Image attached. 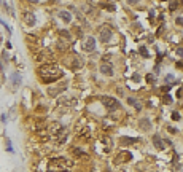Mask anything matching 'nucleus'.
I'll use <instances>...</instances> for the list:
<instances>
[{
    "label": "nucleus",
    "instance_id": "nucleus-17",
    "mask_svg": "<svg viewBox=\"0 0 183 172\" xmlns=\"http://www.w3.org/2000/svg\"><path fill=\"white\" fill-rule=\"evenodd\" d=\"M101 5H102L104 8H107L108 11H115V5H113V3H107V2H105V0H104V2H102Z\"/></svg>",
    "mask_w": 183,
    "mask_h": 172
},
{
    "label": "nucleus",
    "instance_id": "nucleus-7",
    "mask_svg": "<svg viewBox=\"0 0 183 172\" xmlns=\"http://www.w3.org/2000/svg\"><path fill=\"white\" fill-rule=\"evenodd\" d=\"M24 23L29 26V27H32V26H35V23H37V18H35V14L34 13H30V11H26L24 13Z\"/></svg>",
    "mask_w": 183,
    "mask_h": 172
},
{
    "label": "nucleus",
    "instance_id": "nucleus-5",
    "mask_svg": "<svg viewBox=\"0 0 183 172\" xmlns=\"http://www.w3.org/2000/svg\"><path fill=\"white\" fill-rule=\"evenodd\" d=\"M67 137H69V132H67V129L64 127V129L60 131L57 136H54V140H56V143H57V145H62V143H65V142H67Z\"/></svg>",
    "mask_w": 183,
    "mask_h": 172
},
{
    "label": "nucleus",
    "instance_id": "nucleus-21",
    "mask_svg": "<svg viewBox=\"0 0 183 172\" xmlns=\"http://www.w3.org/2000/svg\"><path fill=\"white\" fill-rule=\"evenodd\" d=\"M140 54H142L143 58H148V51H147V48H145V46H142V48H140Z\"/></svg>",
    "mask_w": 183,
    "mask_h": 172
},
{
    "label": "nucleus",
    "instance_id": "nucleus-24",
    "mask_svg": "<svg viewBox=\"0 0 183 172\" xmlns=\"http://www.w3.org/2000/svg\"><path fill=\"white\" fill-rule=\"evenodd\" d=\"M177 56H180V58H183V48H178V49H177Z\"/></svg>",
    "mask_w": 183,
    "mask_h": 172
},
{
    "label": "nucleus",
    "instance_id": "nucleus-26",
    "mask_svg": "<svg viewBox=\"0 0 183 172\" xmlns=\"http://www.w3.org/2000/svg\"><path fill=\"white\" fill-rule=\"evenodd\" d=\"M172 120H180V115L178 113H172Z\"/></svg>",
    "mask_w": 183,
    "mask_h": 172
},
{
    "label": "nucleus",
    "instance_id": "nucleus-2",
    "mask_svg": "<svg viewBox=\"0 0 183 172\" xmlns=\"http://www.w3.org/2000/svg\"><path fill=\"white\" fill-rule=\"evenodd\" d=\"M73 163L65 158H53L48 163V172H70Z\"/></svg>",
    "mask_w": 183,
    "mask_h": 172
},
{
    "label": "nucleus",
    "instance_id": "nucleus-20",
    "mask_svg": "<svg viewBox=\"0 0 183 172\" xmlns=\"http://www.w3.org/2000/svg\"><path fill=\"white\" fill-rule=\"evenodd\" d=\"M164 80H166V83H174L175 81V77L174 75H166Z\"/></svg>",
    "mask_w": 183,
    "mask_h": 172
},
{
    "label": "nucleus",
    "instance_id": "nucleus-6",
    "mask_svg": "<svg viewBox=\"0 0 183 172\" xmlns=\"http://www.w3.org/2000/svg\"><path fill=\"white\" fill-rule=\"evenodd\" d=\"M132 159V155L129 152H121L118 156L115 158V164H121V163H124V161H131Z\"/></svg>",
    "mask_w": 183,
    "mask_h": 172
},
{
    "label": "nucleus",
    "instance_id": "nucleus-15",
    "mask_svg": "<svg viewBox=\"0 0 183 172\" xmlns=\"http://www.w3.org/2000/svg\"><path fill=\"white\" fill-rule=\"evenodd\" d=\"M59 16H60V19H62L64 23H70V21H72V16H70L69 11H60Z\"/></svg>",
    "mask_w": 183,
    "mask_h": 172
},
{
    "label": "nucleus",
    "instance_id": "nucleus-25",
    "mask_svg": "<svg viewBox=\"0 0 183 172\" xmlns=\"http://www.w3.org/2000/svg\"><path fill=\"white\" fill-rule=\"evenodd\" d=\"M177 5H178L177 2H172V3H170V10H177Z\"/></svg>",
    "mask_w": 183,
    "mask_h": 172
},
{
    "label": "nucleus",
    "instance_id": "nucleus-23",
    "mask_svg": "<svg viewBox=\"0 0 183 172\" xmlns=\"http://www.w3.org/2000/svg\"><path fill=\"white\" fill-rule=\"evenodd\" d=\"M147 80H148L150 83H154V81H156V78H154V77H153V75H150V73L147 75Z\"/></svg>",
    "mask_w": 183,
    "mask_h": 172
},
{
    "label": "nucleus",
    "instance_id": "nucleus-8",
    "mask_svg": "<svg viewBox=\"0 0 183 172\" xmlns=\"http://www.w3.org/2000/svg\"><path fill=\"white\" fill-rule=\"evenodd\" d=\"M70 153L73 155L75 158H86V159H88V153L83 152V150L78 148V147H72V148H70Z\"/></svg>",
    "mask_w": 183,
    "mask_h": 172
},
{
    "label": "nucleus",
    "instance_id": "nucleus-14",
    "mask_svg": "<svg viewBox=\"0 0 183 172\" xmlns=\"http://www.w3.org/2000/svg\"><path fill=\"white\" fill-rule=\"evenodd\" d=\"M127 102H129V104H131L134 108H137V110H142V104L138 102V101H135L134 97H129V99H127Z\"/></svg>",
    "mask_w": 183,
    "mask_h": 172
},
{
    "label": "nucleus",
    "instance_id": "nucleus-13",
    "mask_svg": "<svg viewBox=\"0 0 183 172\" xmlns=\"http://www.w3.org/2000/svg\"><path fill=\"white\" fill-rule=\"evenodd\" d=\"M153 143H154V147H156L158 150H164V143H163V140H161L159 136H154L153 137Z\"/></svg>",
    "mask_w": 183,
    "mask_h": 172
},
{
    "label": "nucleus",
    "instance_id": "nucleus-19",
    "mask_svg": "<svg viewBox=\"0 0 183 172\" xmlns=\"http://www.w3.org/2000/svg\"><path fill=\"white\" fill-rule=\"evenodd\" d=\"M148 123H150V121H148V120H142V121H140V124H142L140 127H142V129H143V131H147V129H148V127H150V124H148Z\"/></svg>",
    "mask_w": 183,
    "mask_h": 172
},
{
    "label": "nucleus",
    "instance_id": "nucleus-18",
    "mask_svg": "<svg viewBox=\"0 0 183 172\" xmlns=\"http://www.w3.org/2000/svg\"><path fill=\"white\" fill-rule=\"evenodd\" d=\"M83 65V62H81V59H78V58H75V62L72 64V67L73 69H78V67H81Z\"/></svg>",
    "mask_w": 183,
    "mask_h": 172
},
{
    "label": "nucleus",
    "instance_id": "nucleus-4",
    "mask_svg": "<svg viewBox=\"0 0 183 172\" xmlns=\"http://www.w3.org/2000/svg\"><path fill=\"white\" fill-rule=\"evenodd\" d=\"M99 40L104 42V43H108L110 40H112V29L107 26H104L99 29Z\"/></svg>",
    "mask_w": 183,
    "mask_h": 172
},
{
    "label": "nucleus",
    "instance_id": "nucleus-3",
    "mask_svg": "<svg viewBox=\"0 0 183 172\" xmlns=\"http://www.w3.org/2000/svg\"><path fill=\"white\" fill-rule=\"evenodd\" d=\"M102 104L107 107L110 112H115V110H118L121 105H119V102L116 101V99H113V97H108V96H104L102 97Z\"/></svg>",
    "mask_w": 183,
    "mask_h": 172
},
{
    "label": "nucleus",
    "instance_id": "nucleus-30",
    "mask_svg": "<svg viewBox=\"0 0 183 172\" xmlns=\"http://www.w3.org/2000/svg\"><path fill=\"white\" fill-rule=\"evenodd\" d=\"M127 2H129L131 5H134V3H137V2H138V0H127Z\"/></svg>",
    "mask_w": 183,
    "mask_h": 172
},
{
    "label": "nucleus",
    "instance_id": "nucleus-10",
    "mask_svg": "<svg viewBox=\"0 0 183 172\" xmlns=\"http://www.w3.org/2000/svg\"><path fill=\"white\" fill-rule=\"evenodd\" d=\"M101 72L104 75L110 77V75H113V67H112V65H108V64H102L101 65Z\"/></svg>",
    "mask_w": 183,
    "mask_h": 172
},
{
    "label": "nucleus",
    "instance_id": "nucleus-1",
    "mask_svg": "<svg viewBox=\"0 0 183 172\" xmlns=\"http://www.w3.org/2000/svg\"><path fill=\"white\" fill-rule=\"evenodd\" d=\"M38 75L40 78L43 80V83H53L59 80L62 77V70H60L56 64H46V65H42L38 69Z\"/></svg>",
    "mask_w": 183,
    "mask_h": 172
},
{
    "label": "nucleus",
    "instance_id": "nucleus-16",
    "mask_svg": "<svg viewBox=\"0 0 183 172\" xmlns=\"http://www.w3.org/2000/svg\"><path fill=\"white\" fill-rule=\"evenodd\" d=\"M75 99H72V97H64V99H60L59 104H62V105H75Z\"/></svg>",
    "mask_w": 183,
    "mask_h": 172
},
{
    "label": "nucleus",
    "instance_id": "nucleus-12",
    "mask_svg": "<svg viewBox=\"0 0 183 172\" xmlns=\"http://www.w3.org/2000/svg\"><path fill=\"white\" fill-rule=\"evenodd\" d=\"M121 145H132V143H135L137 142V139L135 137H121Z\"/></svg>",
    "mask_w": 183,
    "mask_h": 172
},
{
    "label": "nucleus",
    "instance_id": "nucleus-29",
    "mask_svg": "<svg viewBox=\"0 0 183 172\" xmlns=\"http://www.w3.org/2000/svg\"><path fill=\"white\" fill-rule=\"evenodd\" d=\"M163 89H164V91H169V89H170V85H166V86L163 88Z\"/></svg>",
    "mask_w": 183,
    "mask_h": 172
},
{
    "label": "nucleus",
    "instance_id": "nucleus-11",
    "mask_svg": "<svg viewBox=\"0 0 183 172\" xmlns=\"http://www.w3.org/2000/svg\"><path fill=\"white\" fill-rule=\"evenodd\" d=\"M10 80H11V86L13 88H18L21 85V75L19 73H13L11 77H10Z\"/></svg>",
    "mask_w": 183,
    "mask_h": 172
},
{
    "label": "nucleus",
    "instance_id": "nucleus-27",
    "mask_svg": "<svg viewBox=\"0 0 183 172\" xmlns=\"http://www.w3.org/2000/svg\"><path fill=\"white\" fill-rule=\"evenodd\" d=\"M177 24H178V26H183V18H177Z\"/></svg>",
    "mask_w": 183,
    "mask_h": 172
},
{
    "label": "nucleus",
    "instance_id": "nucleus-22",
    "mask_svg": "<svg viewBox=\"0 0 183 172\" xmlns=\"http://www.w3.org/2000/svg\"><path fill=\"white\" fill-rule=\"evenodd\" d=\"M163 99H164V104H170V102H172V97L169 96V94H166Z\"/></svg>",
    "mask_w": 183,
    "mask_h": 172
},
{
    "label": "nucleus",
    "instance_id": "nucleus-28",
    "mask_svg": "<svg viewBox=\"0 0 183 172\" xmlns=\"http://www.w3.org/2000/svg\"><path fill=\"white\" fill-rule=\"evenodd\" d=\"M150 18H151V19L154 18V11H153V10H150Z\"/></svg>",
    "mask_w": 183,
    "mask_h": 172
},
{
    "label": "nucleus",
    "instance_id": "nucleus-9",
    "mask_svg": "<svg viewBox=\"0 0 183 172\" xmlns=\"http://www.w3.org/2000/svg\"><path fill=\"white\" fill-rule=\"evenodd\" d=\"M94 48H96V40L92 37H88L85 42V51H94Z\"/></svg>",
    "mask_w": 183,
    "mask_h": 172
}]
</instances>
